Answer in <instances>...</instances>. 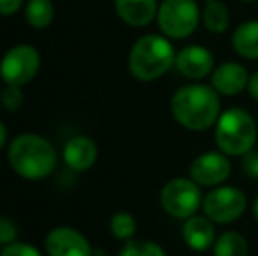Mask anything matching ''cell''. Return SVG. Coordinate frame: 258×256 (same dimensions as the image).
I'll return each mask as SVG.
<instances>
[{
	"instance_id": "3957f363",
	"label": "cell",
	"mask_w": 258,
	"mask_h": 256,
	"mask_svg": "<svg viewBox=\"0 0 258 256\" xmlns=\"http://www.w3.org/2000/svg\"><path fill=\"white\" fill-rule=\"evenodd\" d=\"M176 49L165 35L146 34L134 42L128 70L137 81L151 82L165 75L176 63Z\"/></svg>"
},
{
	"instance_id": "4316f807",
	"label": "cell",
	"mask_w": 258,
	"mask_h": 256,
	"mask_svg": "<svg viewBox=\"0 0 258 256\" xmlns=\"http://www.w3.org/2000/svg\"><path fill=\"white\" fill-rule=\"evenodd\" d=\"M248 93L253 100L258 102V70L255 74L249 75V81H248Z\"/></svg>"
},
{
	"instance_id": "5bb4252c",
	"label": "cell",
	"mask_w": 258,
	"mask_h": 256,
	"mask_svg": "<svg viewBox=\"0 0 258 256\" xmlns=\"http://www.w3.org/2000/svg\"><path fill=\"white\" fill-rule=\"evenodd\" d=\"M181 235L183 240L190 249L194 251H207L209 247L214 246L216 240V230H214V223L211 221L207 216H191V218L184 219V225L181 228Z\"/></svg>"
},
{
	"instance_id": "6da1fadb",
	"label": "cell",
	"mask_w": 258,
	"mask_h": 256,
	"mask_svg": "<svg viewBox=\"0 0 258 256\" xmlns=\"http://www.w3.org/2000/svg\"><path fill=\"white\" fill-rule=\"evenodd\" d=\"M174 120L190 132H204L216 125L221 114L220 95L213 86L191 82L176 90L170 99Z\"/></svg>"
},
{
	"instance_id": "8fae6325",
	"label": "cell",
	"mask_w": 258,
	"mask_h": 256,
	"mask_svg": "<svg viewBox=\"0 0 258 256\" xmlns=\"http://www.w3.org/2000/svg\"><path fill=\"white\" fill-rule=\"evenodd\" d=\"M174 67L177 68L181 75L199 81L204 79L214 70V55L204 46H186L176 55V63Z\"/></svg>"
},
{
	"instance_id": "4dcf8cb0",
	"label": "cell",
	"mask_w": 258,
	"mask_h": 256,
	"mask_svg": "<svg viewBox=\"0 0 258 256\" xmlns=\"http://www.w3.org/2000/svg\"><path fill=\"white\" fill-rule=\"evenodd\" d=\"M0 100H2V88H0Z\"/></svg>"
},
{
	"instance_id": "2e32d148",
	"label": "cell",
	"mask_w": 258,
	"mask_h": 256,
	"mask_svg": "<svg viewBox=\"0 0 258 256\" xmlns=\"http://www.w3.org/2000/svg\"><path fill=\"white\" fill-rule=\"evenodd\" d=\"M232 48L246 60H258V20L244 21L232 34Z\"/></svg>"
},
{
	"instance_id": "cb8c5ba5",
	"label": "cell",
	"mask_w": 258,
	"mask_h": 256,
	"mask_svg": "<svg viewBox=\"0 0 258 256\" xmlns=\"http://www.w3.org/2000/svg\"><path fill=\"white\" fill-rule=\"evenodd\" d=\"M0 256H42V253L35 246H32V244L16 240V242L2 247Z\"/></svg>"
},
{
	"instance_id": "7c38bea8",
	"label": "cell",
	"mask_w": 258,
	"mask_h": 256,
	"mask_svg": "<svg viewBox=\"0 0 258 256\" xmlns=\"http://www.w3.org/2000/svg\"><path fill=\"white\" fill-rule=\"evenodd\" d=\"M63 161L71 170L86 172L97 163L99 158V147L97 142L88 135H76L65 142L61 151Z\"/></svg>"
},
{
	"instance_id": "8992f818",
	"label": "cell",
	"mask_w": 258,
	"mask_h": 256,
	"mask_svg": "<svg viewBox=\"0 0 258 256\" xmlns=\"http://www.w3.org/2000/svg\"><path fill=\"white\" fill-rule=\"evenodd\" d=\"M202 190L190 178H174L163 185L160 192V205L169 216L188 219L202 207Z\"/></svg>"
},
{
	"instance_id": "1f68e13d",
	"label": "cell",
	"mask_w": 258,
	"mask_h": 256,
	"mask_svg": "<svg viewBox=\"0 0 258 256\" xmlns=\"http://www.w3.org/2000/svg\"><path fill=\"white\" fill-rule=\"evenodd\" d=\"M0 251H2V249H0Z\"/></svg>"
},
{
	"instance_id": "ffe728a7",
	"label": "cell",
	"mask_w": 258,
	"mask_h": 256,
	"mask_svg": "<svg viewBox=\"0 0 258 256\" xmlns=\"http://www.w3.org/2000/svg\"><path fill=\"white\" fill-rule=\"evenodd\" d=\"M109 230H111L112 237L118 240H126L134 239L137 232V221L130 212L126 211H119V212H114L109 219Z\"/></svg>"
},
{
	"instance_id": "7402d4cb",
	"label": "cell",
	"mask_w": 258,
	"mask_h": 256,
	"mask_svg": "<svg viewBox=\"0 0 258 256\" xmlns=\"http://www.w3.org/2000/svg\"><path fill=\"white\" fill-rule=\"evenodd\" d=\"M0 104L4 106V109L16 113L23 107L25 104V92L21 86H9L6 84V88L2 90V100Z\"/></svg>"
},
{
	"instance_id": "ac0fdd59",
	"label": "cell",
	"mask_w": 258,
	"mask_h": 256,
	"mask_svg": "<svg viewBox=\"0 0 258 256\" xmlns=\"http://www.w3.org/2000/svg\"><path fill=\"white\" fill-rule=\"evenodd\" d=\"M25 20L35 30H44L54 20L53 0H27L25 4Z\"/></svg>"
},
{
	"instance_id": "52a82bcc",
	"label": "cell",
	"mask_w": 258,
	"mask_h": 256,
	"mask_svg": "<svg viewBox=\"0 0 258 256\" xmlns=\"http://www.w3.org/2000/svg\"><path fill=\"white\" fill-rule=\"evenodd\" d=\"M41 68V53L32 44H16L0 60V79L9 86H21L32 81Z\"/></svg>"
},
{
	"instance_id": "9a60e30c",
	"label": "cell",
	"mask_w": 258,
	"mask_h": 256,
	"mask_svg": "<svg viewBox=\"0 0 258 256\" xmlns=\"http://www.w3.org/2000/svg\"><path fill=\"white\" fill-rule=\"evenodd\" d=\"M158 0H114L116 14L128 27H146L156 18Z\"/></svg>"
},
{
	"instance_id": "484cf974",
	"label": "cell",
	"mask_w": 258,
	"mask_h": 256,
	"mask_svg": "<svg viewBox=\"0 0 258 256\" xmlns=\"http://www.w3.org/2000/svg\"><path fill=\"white\" fill-rule=\"evenodd\" d=\"M25 0H0V16H13L23 7Z\"/></svg>"
},
{
	"instance_id": "83f0119b",
	"label": "cell",
	"mask_w": 258,
	"mask_h": 256,
	"mask_svg": "<svg viewBox=\"0 0 258 256\" xmlns=\"http://www.w3.org/2000/svg\"><path fill=\"white\" fill-rule=\"evenodd\" d=\"M6 142H7V128L2 123V120H0V149L6 146Z\"/></svg>"
},
{
	"instance_id": "7a4b0ae2",
	"label": "cell",
	"mask_w": 258,
	"mask_h": 256,
	"mask_svg": "<svg viewBox=\"0 0 258 256\" xmlns=\"http://www.w3.org/2000/svg\"><path fill=\"white\" fill-rule=\"evenodd\" d=\"M7 161L20 178L42 181L56 168L58 153L46 137L39 133H20L9 142Z\"/></svg>"
},
{
	"instance_id": "e0dca14e",
	"label": "cell",
	"mask_w": 258,
	"mask_h": 256,
	"mask_svg": "<svg viewBox=\"0 0 258 256\" xmlns=\"http://www.w3.org/2000/svg\"><path fill=\"white\" fill-rule=\"evenodd\" d=\"M202 23L211 34H225L230 27V11L221 0H206L202 7Z\"/></svg>"
},
{
	"instance_id": "d6986e66",
	"label": "cell",
	"mask_w": 258,
	"mask_h": 256,
	"mask_svg": "<svg viewBox=\"0 0 258 256\" xmlns=\"http://www.w3.org/2000/svg\"><path fill=\"white\" fill-rule=\"evenodd\" d=\"M249 246L239 232H225L214 240L213 256H248Z\"/></svg>"
},
{
	"instance_id": "5b68a950",
	"label": "cell",
	"mask_w": 258,
	"mask_h": 256,
	"mask_svg": "<svg viewBox=\"0 0 258 256\" xmlns=\"http://www.w3.org/2000/svg\"><path fill=\"white\" fill-rule=\"evenodd\" d=\"M156 21L167 39L181 41L190 37L201 23L197 0H162L156 13Z\"/></svg>"
},
{
	"instance_id": "f1b7e54d",
	"label": "cell",
	"mask_w": 258,
	"mask_h": 256,
	"mask_svg": "<svg viewBox=\"0 0 258 256\" xmlns=\"http://www.w3.org/2000/svg\"><path fill=\"white\" fill-rule=\"evenodd\" d=\"M253 216H255V219H256V223H258V195H256L255 202H253Z\"/></svg>"
},
{
	"instance_id": "603a6c76",
	"label": "cell",
	"mask_w": 258,
	"mask_h": 256,
	"mask_svg": "<svg viewBox=\"0 0 258 256\" xmlns=\"http://www.w3.org/2000/svg\"><path fill=\"white\" fill-rule=\"evenodd\" d=\"M18 235H20V232H18L16 223L13 219L0 216V247H6L9 244L16 242Z\"/></svg>"
},
{
	"instance_id": "4fadbf2b",
	"label": "cell",
	"mask_w": 258,
	"mask_h": 256,
	"mask_svg": "<svg viewBox=\"0 0 258 256\" xmlns=\"http://www.w3.org/2000/svg\"><path fill=\"white\" fill-rule=\"evenodd\" d=\"M248 70L237 62L220 63L211 74V86L216 90L218 95L225 97H235L248 90Z\"/></svg>"
},
{
	"instance_id": "30bf717a",
	"label": "cell",
	"mask_w": 258,
	"mask_h": 256,
	"mask_svg": "<svg viewBox=\"0 0 258 256\" xmlns=\"http://www.w3.org/2000/svg\"><path fill=\"white\" fill-rule=\"evenodd\" d=\"M48 256H93V247L85 233L72 226H56L44 239Z\"/></svg>"
},
{
	"instance_id": "9c48e42d",
	"label": "cell",
	"mask_w": 258,
	"mask_h": 256,
	"mask_svg": "<svg viewBox=\"0 0 258 256\" xmlns=\"http://www.w3.org/2000/svg\"><path fill=\"white\" fill-rule=\"evenodd\" d=\"M232 174V163L221 151H206L199 154L190 165V179L201 188L221 186Z\"/></svg>"
},
{
	"instance_id": "ba28073f",
	"label": "cell",
	"mask_w": 258,
	"mask_h": 256,
	"mask_svg": "<svg viewBox=\"0 0 258 256\" xmlns=\"http://www.w3.org/2000/svg\"><path fill=\"white\" fill-rule=\"evenodd\" d=\"M246 195L235 186H216L202 200L204 216L216 225L234 223L246 211Z\"/></svg>"
},
{
	"instance_id": "44dd1931",
	"label": "cell",
	"mask_w": 258,
	"mask_h": 256,
	"mask_svg": "<svg viewBox=\"0 0 258 256\" xmlns=\"http://www.w3.org/2000/svg\"><path fill=\"white\" fill-rule=\"evenodd\" d=\"M118 256H167L163 247L153 240H126Z\"/></svg>"
},
{
	"instance_id": "f546056e",
	"label": "cell",
	"mask_w": 258,
	"mask_h": 256,
	"mask_svg": "<svg viewBox=\"0 0 258 256\" xmlns=\"http://www.w3.org/2000/svg\"><path fill=\"white\" fill-rule=\"evenodd\" d=\"M241 2H255V0H241Z\"/></svg>"
},
{
	"instance_id": "277c9868",
	"label": "cell",
	"mask_w": 258,
	"mask_h": 256,
	"mask_svg": "<svg viewBox=\"0 0 258 256\" xmlns=\"http://www.w3.org/2000/svg\"><path fill=\"white\" fill-rule=\"evenodd\" d=\"M256 121L248 111L230 107L223 111L214 125L218 149L227 156H244L256 142Z\"/></svg>"
},
{
	"instance_id": "d4e9b609",
	"label": "cell",
	"mask_w": 258,
	"mask_h": 256,
	"mask_svg": "<svg viewBox=\"0 0 258 256\" xmlns=\"http://www.w3.org/2000/svg\"><path fill=\"white\" fill-rule=\"evenodd\" d=\"M242 170L248 178L258 179V151L251 149L242 156Z\"/></svg>"
}]
</instances>
